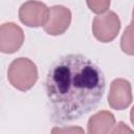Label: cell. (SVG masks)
Here are the masks:
<instances>
[{
	"label": "cell",
	"mask_w": 134,
	"mask_h": 134,
	"mask_svg": "<svg viewBox=\"0 0 134 134\" xmlns=\"http://www.w3.org/2000/svg\"><path fill=\"white\" fill-rule=\"evenodd\" d=\"M106 88L103 71L82 54H66L49 68L45 90L54 124L75 120L94 110Z\"/></svg>",
	"instance_id": "1"
},
{
	"label": "cell",
	"mask_w": 134,
	"mask_h": 134,
	"mask_svg": "<svg viewBox=\"0 0 134 134\" xmlns=\"http://www.w3.org/2000/svg\"><path fill=\"white\" fill-rule=\"evenodd\" d=\"M7 79L16 89L27 91L34 87L38 80L37 66L27 58L15 59L8 67Z\"/></svg>",
	"instance_id": "2"
},
{
	"label": "cell",
	"mask_w": 134,
	"mask_h": 134,
	"mask_svg": "<svg viewBox=\"0 0 134 134\" xmlns=\"http://www.w3.org/2000/svg\"><path fill=\"white\" fill-rule=\"evenodd\" d=\"M120 29V20L114 12L100 14L93 19L92 32L96 40L108 43L113 41Z\"/></svg>",
	"instance_id": "3"
},
{
	"label": "cell",
	"mask_w": 134,
	"mask_h": 134,
	"mask_svg": "<svg viewBox=\"0 0 134 134\" xmlns=\"http://www.w3.org/2000/svg\"><path fill=\"white\" fill-rule=\"evenodd\" d=\"M48 14L49 8L37 0H28L19 8V19L28 27L44 26L48 20Z\"/></svg>",
	"instance_id": "4"
},
{
	"label": "cell",
	"mask_w": 134,
	"mask_h": 134,
	"mask_svg": "<svg viewBox=\"0 0 134 134\" xmlns=\"http://www.w3.org/2000/svg\"><path fill=\"white\" fill-rule=\"evenodd\" d=\"M24 42L22 28L13 22L0 25V51L3 53H14L21 48Z\"/></svg>",
	"instance_id": "5"
},
{
	"label": "cell",
	"mask_w": 134,
	"mask_h": 134,
	"mask_svg": "<svg viewBox=\"0 0 134 134\" xmlns=\"http://www.w3.org/2000/svg\"><path fill=\"white\" fill-rule=\"evenodd\" d=\"M71 23V12L63 5H54L49 8L48 20L43 26L44 30L51 36L64 34Z\"/></svg>",
	"instance_id": "6"
},
{
	"label": "cell",
	"mask_w": 134,
	"mask_h": 134,
	"mask_svg": "<svg viewBox=\"0 0 134 134\" xmlns=\"http://www.w3.org/2000/svg\"><path fill=\"white\" fill-rule=\"evenodd\" d=\"M132 103V88L129 81L125 79H115L110 86L108 104L112 109L122 110Z\"/></svg>",
	"instance_id": "7"
},
{
	"label": "cell",
	"mask_w": 134,
	"mask_h": 134,
	"mask_svg": "<svg viewBox=\"0 0 134 134\" xmlns=\"http://www.w3.org/2000/svg\"><path fill=\"white\" fill-rule=\"evenodd\" d=\"M115 126L114 115L106 110L99 111L92 115L88 120V133L90 134H107Z\"/></svg>",
	"instance_id": "8"
},
{
	"label": "cell",
	"mask_w": 134,
	"mask_h": 134,
	"mask_svg": "<svg viewBox=\"0 0 134 134\" xmlns=\"http://www.w3.org/2000/svg\"><path fill=\"white\" fill-rule=\"evenodd\" d=\"M132 41H133V39H132V24H130L127 27V29H125V32H124L122 38H121V43H120L122 51L129 55H132L134 53Z\"/></svg>",
	"instance_id": "9"
},
{
	"label": "cell",
	"mask_w": 134,
	"mask_h": 134,
	"mask_svg": "<svg viewBox=\"0 0 134 134\" xmlns=\"http://www.w3.org/2000/svg\"><path fill=\"white\" fill-rule=\"evenodd\" d=\"M86 2L91 12L100 15L108 10L111 0H86Z\"/></svg>",
	"instance_id": "10"
},
{
	"label": "cell",
	"mask_w": 134,
	"mask_h": 134,
	"mask_svg": "<svg viewBox=\"0 0 134 134\" xmlns=\"http://www.w3.org/2000/svg\"><path fill=\"white\" fill-rule=\"evenodd\" d=\"M126 132H132V130L129 129L127 127V125L121 122V121L118 122L117 126H114L113 129L111 130V133H113V134H115V133H126Z\"/></svg>",
	"instance_id": "11"
},
{
	"label": "cell",
	"mask_w": 134,
	"mask_h": 134,
	"mask_svg": "<svg viewBox=\"0 0 134 134\" xmlns=\"http://www.w3.org/2000/svg\"><path fill=\"white\" fill-rule=\"evenodd\" d=\"M51 132L52 133H57V132H59V133H62V132H64V133H66V132L67 133H76V132L83 133L84 130L81 128H64V129H53Z\"/></svg>",
	"instance_id": "12"
}]
</instances>
